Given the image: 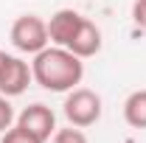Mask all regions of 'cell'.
Here are the masks:
<instances>
[{"label":"cell","mask_w":146,"mask_h":143,"mask_svg":"<svg viewBox=\"0 0 146 143\" xmlns=\"http://www.w3.org/2000/svg\"><path fill=\"white\" fill-rule=\"evenodd\" d=\"M31 76L42 90L51 93H70L76 84H82L84 79V62L68 48L48 45L39 54H34L31 62Z\"/></svg>","instance_id":"1"},{"label":"cell","mask_w":146,"mask_h":143,"mask_svg":"<svg viewBox=\"0 0 146 143\" xmlns=\"http://www.w3.org/2000/svg\"><path fill=\"white\" fill-rule=\"evenodd\" d=\"M62 112H65L70 126L87 129V126L98 124V118H101V95L87 87H73L68 93V98H65Z\"/></svg>","instance_id":"2"},{"label":"cell","mask_w":146,"mask_h":143,"mask_svg":"<svg viewBox=\"0 0 146 143\" xmlns=\"http://www.w3.org/2000/svg\"><path fill=\"white\" fill-rule=\"evenodd\" d=\"M51 36H48V23L36 14H23L11 25V45L20 54H39L42 48H48Z\"/></svg>","instance_id":"3"},{"label":"cell","mask_w":146,"mask_h":143,"mask_svg":"<svg viewBox=\"0 0 146 143\" xmlns=\"http://www.w3.org/2000/svg\"><path fill=\"white\" fill-rule=\"evenodd\" d=\"M31 81H34V76H31V65L25 59L0 54V93L3 95H9V98L23 95Z\"/></svg>","instance_id":"4"},{"label":"cell","mask_w":146,"mask_h":143,"mask_svg":"<svg viewBox=\"0 0 146 143\" xmlns=\"http://www.w3.org/2000/svg\"><path fill=\"white\" fill-rule=\"evenodd\" d=\"M17 126H23L25 132H31L34 138L39 140H51L56 132V115L51 107H45V104H31V107H25L23 112L17 115Z\"/></svg>","instance_id":"5"},{"label":"cell","mask_w":146,"mask_h":143,"mask_svg":"<svg viewBox=\"0 0 146 143\" xmlns=\"http://www.w3.org/2000/svg\"><path fill=\"white\" fill-rule=\"evenodd\" d=\"M82 20L84 17L76 9H59L56 14H51V20H48V36H51V42L59 45V48H68L70 39L76 36V31H79V25H82Z\"/></svg>","instance_id":"6"},{"label":"cell","mask_w":146,"mask_h":143,"mask_svg":"<svg viewBox=\"0 0 146 143\" xmlns=\"http://www.w3.org/2000/svg\"><path fill=\"white\" fill-rule=\"evenodd\" d=\"M68 51L76 54L79 59H90V56H96L98 51H101V31H98V25L84 17L82 25H79V31H76V36L70 39Z\"/></svg>","instance_id":"7"},{"label":"cell","mask_w":146,"mask_h":143,"mask_svg":"<svg viewBox=\"0 0 146 143\" xmlns=\"http://www.w3.org/2000/svg\"><path fill=\"white\" fill-rule=\"evenodd\" d=\"M124 121L132 129H146V90L129 93L124 101Z\"/></svg>","instance_id":"8"},{"label":"cell","mask_w":146,"mask_h":143,"mask_svg":"<svg viewBox=\"0 0 146 143\" xmlns=\"http://www.w3.org/2000/svg\"><path fill=\"white\" fill-rule=\"evenodd\" d=\"M51 143H90L87 135L79 129V126H65V129H56Z\"/></svg>","instance_id":"9"},{"label":"cell","mask_w":146,"mask_h":143,"mask_svg":"<svg viewBox=\"0 0 146 143\" xmlns=\"http://www.w3.org/2000/svg\"><path fill=\"white\" fill-rule=\"evenodd\" d=\"M3 143H42L39 138H34L31 132H25L23 126H9L6 132H3Z\"/></svg>","instance_id":"10"},{"label":"cell","mask_w":146,"mask_h":143,"mask_svg":"<svg viewBox=\"0 0 146 143\" xmlns=\"http://www.w3.org/2000/svg\"><path fill=\"white\" fill-rule=\"evenodd\" d=\"M11 124H14V107H11L9 95H3V93H0V135H3Z\"/></svg>","instance_id":"11"},{"label":"cell","mask_w":146,"mask_h":143,"mask_svg":"<svg viewBox=\"0 0 146 143\" xmlns=\"http://www.w3.org/2000/svg\"><path fill=\"white\" fill-rule=\"evenodd\" d=\"M132 20H135L138 28L146 31V0H135L132 3Z\"/></svg>","instance_id":"12"},{"label":"cell","mask_w":146,"mask_h":143,"mask_svg":"<svg viewBox=\"0 0 146 143\" xmlns=\"http://www.w3.org/2000/svg\"><path fill=\"white\" fill-rule=\"evenodd\" d=\"M0 54H3V51H0Z\"/></svg>","instance_id":"13"}]
</instances>
